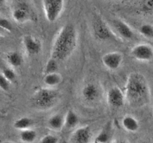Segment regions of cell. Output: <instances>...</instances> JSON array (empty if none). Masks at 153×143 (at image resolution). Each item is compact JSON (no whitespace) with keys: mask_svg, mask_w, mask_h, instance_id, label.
<instances>
[{"mask_svg":"<svg viewBox=\"0 0 153 143\" xmlns=\"http://www.w3.org/2000/svg\"><path fill=\"white\" fill-rule=\"evenodd\" d=\"M111 1H114V0H111Z\"/></svg>","mask_w":153,"mask_h":143,"instance_id":"d6a6232c","label":"cell"},{"mask_svg":"<svg viewBox=\"0 0 153 143\" xmlns=\"http://www.w3.org/2000/svg\"><path fill=\"white\" fill-rule=\"evenodd\" d=\"M42 4L46 20L55 22L64 10V0H43Z\"/></svg>","mask_w":153,"mask_h":143,"instance_id":"277c9868","label":"cell"},{"mask_svg":"<svg viewBox=\"0 0 153 143\" xmlns=\"http://www.w3.org/2000/svg\"><path fill=\"white\" fill-rule=\"evenodd\" d=\"M93 143H98V142H93Z\"/></svg>","mask_w":153,"mask_h":143,"instance_id":"1f68e13d","label":"cell"},{"mask_svg":"<svg viewBox=\"0 0 153 143\" xmlns=\"http://www.w3.org/2000/svg\"><path fill=\"white\" fill-rule=\"evenodd\" d=\"M139 10L144 15H153V0H140Z\"/></svg>","mask_w":153,"mask_h":143,"instance_id":"7402d4cb","label":"cell"},{"mask_svg":"<svg viewBox=\"0 0 153 143\" xmlns=\"http://www.w3.org/2000/svg\"><path fill=\"white\" fill-rule=\"evenodd\" d=\"M47 125L52 130H61L63 127H64V116H63V115L60 113L52 115L48 119Z\"/></svg>","mask_w":153,"mask_h":143,"instance_id":"2e32d148","label":"cell"},{"mask_svg":"<svg viewBox=\"0 0 153 143\" xmlns=\"http://www.w3.org/2000/svg\"><path fill=\"white\" fill-rule=\"evenodd\" d=\"M139 143H149V142H140Z\"/></svg>","mask_w":153,"mask_h":143,"instance_id":"4dcf8cb0","label":"cell"},{"mask_svg":"<svg viewBox=\"0 0 153 143\" xmlns=\"http://www.w3.org/2000/svg\"><path fill=\"white\" fill-rule=\"evenodd\" d=\"M5 60L9 66L12 68L21 66L24 62L22 54L17 51H10L7 52L5 55Z\"/></svg>","mask_w":153,"mask_h":143,"instance_id":"5bb4252c","label":"cell"},{"mask_svg":"<svg viewBox=\"0 0 153 143\" xmlns=\"http://www.w3.org/2000/svg\"><path fill=\"white\" fill-rule=\"evenodd\" d=\"M131 56L140 62H150L153 60V48L150 45L140 43L131 49Z\"/></svg>","mask_w":153,"mask_h":143,"instance_id":"8992f818","label":"cell"},{"mask_svg":"<svg viewBox=\"0 0 153 143\" xmlns=\"http://www.w3.org/2000/svg\"><path fill=\"white\" fill-rule=\"evenodd\" d=\"M4 2H6V0H0V4H1V6L4 5Z\"/></svg>","mask_w":153,"mask_h":143,"instance_id":"f546056e","label":"cell"},{"mask_svg":"<svg viewBox=\"0 0 153 143\" xmlns=\"http://www.w3.org/2000/svg\"><path fill=\"white\" fill-rule=\"evenodd\" d=\"M78 34L74 25H65L59 30L52 43L51 57L58 61L67 60L76 50Z\"/></svg>","mask_w":153,"mask_h":143,"instance_id":"7a4b0ae2","label":"cell"},{"mask_svg":"<svg viewBox=\"0 0 153 143\" xmlns=\"http://www.w3.org/2000/svg\"><path fill=\"white\" fill-rule=\"evenodd\" d=\"M139 33L147 39H153V25L149 23H144L138 28Z\"/></svg>","mask_w":153,"mask_h":143,"instance_id":"cb8c5ba5","label":"cell"},{"mask_svg":"<svg viewBox=\"0 0 153 143\" xmlns=\"http://www.w3.org/2000/svg\"><path fill=\"white\" fill-rule=\"evenodd\" d=\"M113 143H128L127 142H126L125 140H123V139H117Z\"/></svg>","mask_w":153,"mask_h":143,"instance_id":"f1b7e54d","label":"cell"},{"mask_svg":"<svg viewBox=\"0 0 153 143\" xmlns=\"http://www.w3.org/2000/svg\"><path fill=\"white\" fill-rule=\"evenodd\" d=\"M93 133L88 125L80 127L75 130L70 136L71 143H91Z\"/></svg>","mask_w":153,"mask_h":143,"instance_id":"8fae6325","label":"cell"},{"mask_svg":"<svg viewBox=\"0 0 153 143\" xmlns=\"http://www.w3.org/2000/svg\"><path fill=\"white\" fill-rule=\"evenodd\" d=\"M79 123V116L73 110H69L64 116V127L67 129H73Z\"/></svg>","mask_w":153,"mask_h":143,"instance_id":"e0dca14e","label":"cell"},{"mask_svg":"<svg viewBox=\"0 0 153 143\" xmlns=\"http://www.w3.org/2000/svg\"><path fill=\"white\" fill-rule=\"evenodd\" d=\"M93 32L94 37L100 41H109L114 39L115 36L106 22L99 16H96L93 21Z\"/></svg>","mask_w":153,"mask_h":143,"instance_id":"5b68a950","label":"cell"},{"mask_svg":"<svg viewBox=\"0 0 153 143\" xmlns=\"http://www.w3.org/2000/svg\"><path fill=\"white\" fill-rule=\"evenodd\" d=\"M107 103L114 108H121L125 104L126 97L124 92L117 86H112L106 95Z\"/></svg>","mask_w":153,"mask_h":143,"instance_id":"ba28073f","label":"cell"},{"mask_svg":"<svg viewBox=\"0 0 153 143\" xmlns=\"http://www.w3.org/2000/svg\"><path fill=\"white\" fill-rule=\"evenodd\" d=\"M122 127L126 131L129 133H136L140 128V124L137 119L132 116H126L122 119Z\"/></svg>","mask_w":153,"mask_h":143,"instance_id":"9a60e30c","label":"cell"},{"mask_svg":"<svg viewBox=\"0 0 153 143\" xmlns=\"http://www.w3.org/2000/svg\"><path fill=\"white\" fill-rule=\"evenodd\" d=\"M82 95L83 99L88 103H94L100 99L101 89L94 83H88L82 87Z\"/></svg>","mask_w":153,"mask_h":143,"instance_id":"7c38bea8","label":"cell"},{"mask_svg":"<svg viewBox=\"0 0 153 143\" xmlns=\"http://www.w3.org/2000/svg\"><path fill=\"white\" fill-rule=\"evenodd\" d=\"M10 82L1 74L0 75V88H1V90L7 92L10 89Z\"/></svg>","mask_w":153,"mask_h":143,"instance_id":"83f0119b","label":"cell"},{"mask_svg":"<svg viewBox=\"0 0 153 143\" xmlns=\"http://www.w3.org/2000/svg\"><path fill=\"white\" fill-rule=\"evenodd\" d=\"M58 97V92L52 88H40L32 95L31 103L38 110H49L57 104Z\"/></svg>","mask_w":153,"mask_h":143,"instance_id":"3957f363","label":"cell"},{"mask_svg":"<svg viewBox=\"0 0 153 143\" xmlns=\"http://www.w3.org/2000/svg\"><path fill=\"white\" fill-rule=\"evenodd\" d=\"M59 139L58 136L53 134H46L41 139L39 143H58Z\"/></svg>","mask_w":153,"mask_h":143,"instance_id":"4316f807","label":"cell"},{"mask_svg":"<svg viewBox=\"0 0 153 143\" xmlns=\"http://www.w3.org/2000/svg\"><path fill=\"white\" fill-rule=\"evenodd\" d=\"M1 74L4 76L10 82L13 81L16 79V74L13 69L10 66H4L1 68Z\"/></svg>","mask_w":153,"mask_h":143,"instance_id":"d4e9b609","label":"cell"},{"mask_svg":"<svg viewBox=\"0 0 153 143\" xmlns=\"http://www.w3.org/2000/svg\"><path fill=\"white\" fill-rule=\"evenodd\" d=\"M13 20L17 23H25L34 19V13L25 3L20 2L16 4L11 11Z\"/></svg>","mask_w":153,"mask_h":143,"instance_id":"52a82bcc","label":"cell"},{"mask_svg":"<svg viewBox=\"0 0 153 143\" xmlns=\"http://www.w3.org/2000/svg\"><path fill=\"white\" fill-rule=\"evenodd\" d=\"M0 27L4 31H7V32H11L13 30V25L12 23L6 18H1L0 19Z\"/></svg>","mask_w":153,"mask_h":143,"instance_id":"484cf974","label":"cell"},{"mask_svg":"<svg viewBox=\"0 0 153 143\" xmlns=\"http://www.w3.org/2000/svg\"><path fill=\"white\" fill-rule=\"evenodd\" d=\"M111 136V130L110 125H106L96 136L94 142L98 143H108Z\"/></svg>","mask_w":153,"mask_h":143,"instance_id":"44dd1931","label":"cell"},{"mask_svg":"<svg viewBox=\"0 0 153 143\" xmlns=\"http://www.w3.org/2000/svg\"><path fill=\"white\" fill-rule=\"evenodd\" d=\"M37 137V132L31 128L20 131L19 133V139L23 143H34Z\"/></svg>","mask_w":153,"mask_h":143,"instance_id":"ffe728a7","label":"cell"},{"mask_svg":"<svg viewBox=\"0 0 153 143\" xmlns=\"http://www.w3.org/2000/svg\"><path fill=\"white\" fill-rule=\"evenodd\" d=\"M112 25H113L115 31L122 38L127 40L133 39L134 36V31L131 29V27L128 24L126 23L125 22L120 20V19H116L112 21Z\"/></svg>","mask_w":153,"mask_h":143,"instance_id":"4fadbf2b","label":"cell"},{"mask_svg":"<svg viewBox=\"0 0 153 143\" xmlns=\"http://www.w3.org/2000/svg\"><path fill=\"white\" fill-rule=\"evenodd\" d=\"M126 101L131 107L140 108L146 105L150 100V89L144 76L139 72H131L125 85Z\"/></svg>","mask_w":153,"mask_h":143,"instance_id":"6da1fadb","label":"cell"},{"mask_svg":"<svg viewBox=\"0 0 153 143\" xmlns=\"http://www.w3.org/2000/svg\"><path fill=\"white\" fill-rule=\"evenodd\" d=\"M61 81H62V77L58 72L46 74L43 77V83L49 87L58 86L61 83Z\"/></svg>","mask_w":153,"mask_h":143,"instance_id":"ac0fdd59","label":"cell"},{"mask_svg":"<svg viewBox=\"0 0 153 143\" xmlns=\"http://www.w3.org/2000/svg\"><path fill=\"white\" fill-rule=\"evenodd\" d=\"M123 55L120 52H111L105 54L102 57V62L108 69L114 71L118 69L123 63Z\"/></svg>","mask_w":153,"mask_h":143,"instance_id":"30bf717a","label":"cell"},{"mask_svg":"<svg viewBox=\"0 0 153 143\" xmlns=\"http://www.w3.org/2000/svg\"><path fill=\"white\" fill-rule=\"evenodd\" d=\"M33 124H34V122H33L31 118L24 116V117L19 118L16 120H15V122H13V126L15 129L22 131L24 130L31 128Z\"/></svg>","mask_w":153,"mask_h":143,"instance_id":"d6986e66","label":"cell"},{"mask_svg":"<svg viewBox=\"0 0 153 143\" xmlns=\"http://www.w3.org/2000/svg\"><path fill=\"white\" fill-rule=\"evenodd\" d=\"M58 61L54 58L50 57L46 62L44 67L45 74H50V73L58 72Z\"/></svg>","mask_w":153,"mask_h":143,"instance_id":"603a6c76","label":"cell"},{"mask_svg":"<svg viewBox=\"0 0 153 143\" xmlns=\"http://www.w3.org/2000/svg\"><path fill=\"white\" fill-rule=\"evenodd\" d=\"M22 44L25 52L29 56H35L42 50V43L40 40L33 35L27 34L22 38Z\"/></svg>","mask_w":153,"mask_h":143,"instance_id":"9c48e42d","label":"cell"}]
</instances>
